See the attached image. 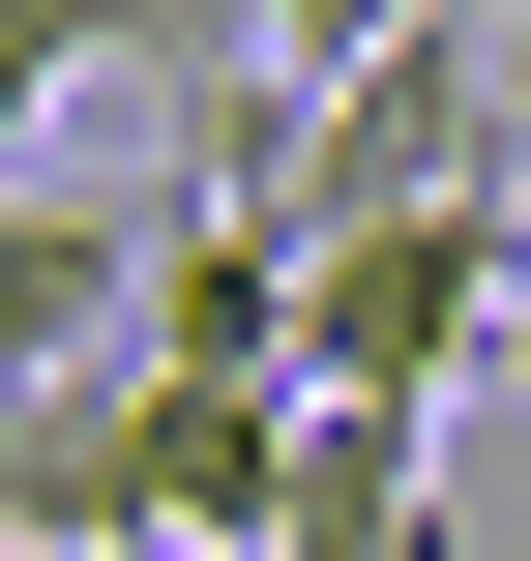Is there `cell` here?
<instances>
[{"mask_svg": "<svg viewBox=\"0 0 531 561\" xmlns=\"http://www.w3.org/2000/svg\"><path fill=\"white\" fill-rule=\"evenodd\" d=\"M531 325V207H384V237H296V385L325 414H443Z\"/></svg>", "mask_w": 531, "mask_h": 561, "instance_id": "6da1fadb", "label": "cell"}, {"mask_svg": "<svg viewBox=\"0 0 531 561\" xmlns=\"http://www.w3.org/2000/svg\"><path fill=\"white\" fill-rule=\"evenodd\" d=\"M0 533L30 561H148V355H30L0 385Z\"/></svg>", "mask_w": 531, "mask_h": 561, "instance_id": "7a4b0ae2", "label": "cell"}, {"mask_svg": "<svg viewBox=\"0 0 531 561\" xmlns=\"http://www.w3.org/2000/svg\"><path fill=\"white\" fill-rule=\"evenodd\" d=\"M148 237H177V207H59V178H0V385H30V355H148Z\"/></svg>", "mask_w": 531, "mask_h": 561, "instance_id": "3957f363", "label": "cell"}, {"mask_svg": "<svg viewBox=\"0 0 531 561\" xmlns=\"http://www.w3.org/2000/svg\"><path fill=\"white\" fill-rule=\"evenodd\" d=\"M296 503V385H148V561H266Z\"/></svg>", "mask_w": 531, "mask_h": 561, "instance_id": "277c9868", "label": "cell"}, {"mask_svg": "<svg viewBox=\"0 0 531 561\" xmlns=\"http://www.w3.org/2000/svg\"><path fill=\"white\" fill-rule=\"evenodd\" d=\"M266 561H443V414H325V385H296V503H266Z\"/></svg>", "mask_w": 531, "mask_h": 561, "instance_id": "5b68a950", "label": "cell"}, {"mask_svg": "<svg viewBox=\"0 0 531 561\" xmlns=\"http://www.w3.org/2000/svg\"><path fill=\"white\" fill-rule=\"evenodd\" d=\"M89 59H177V89H236V0H0V148H30Z\"/></svg>", "mask_w": 531, "mask_h": 561, "instance_id": "8992f818", "label": "cell"}, {"mask_svg": "<svg viewBox=\"0 0 531 561\" xmlns=\"http://www.w3.org/2000/svg\"><path fill=\"white\" fill-rule=\"evenodd\" d=\"M384 30H414V0H236V89H355Z\"/></svg>", "mask_w": 531, "mask_h": 561, "instance_id": "52a82bcc", "label": "cell"}, {"mask_svg": "<svg viewBox=\"0 0 531 561\" xmlns=\"http://www.w3.org/2000/svg\"><path fill=\"white\" fill-rule=\"evenodd\" d=\"M0 561H30V533H0Z\"/></svg>", "mask_w": 531, "mask_h": 561, "instance_id": "ba28073f", "label": "cell"}, {"mask_svg": "<svg viewBox=\"0 0 531 561\" xmlns=\"http://www.w3.org/2000/svg\"><path fill=\"white\" fill-rule=\"evenodd\" d=\"M503 355H531V325H503Z\"/></svg>", "mask_w": 531, "mask_h": 561, "instance_id": "9c48e42d", "label": "cell"}]
</instances>
